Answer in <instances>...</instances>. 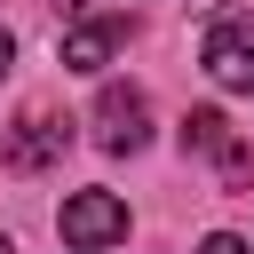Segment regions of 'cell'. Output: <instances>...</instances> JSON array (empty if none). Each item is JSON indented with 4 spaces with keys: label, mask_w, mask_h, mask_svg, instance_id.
<instances>
[{
    "label": "cell",
    "mask_w": 254,
    "mask_h": 254,
    "mask_svg": "<svg viewBox=\"0 0 254 254\" xmlns=\"http://www.w3.org/2000/svg\"><path fill=\"white\" fill-rule=\"evenodd\" d=\"M198 64L214 71V87L254 95V16H246V8L214 16V24H206V40H198Z\"/></svg>",
    "instance_id": "cell-1"
},
{
    "label": "cell",
    "mask_w": 254,
    "mask_h": 254,
    "mask_svg": "<svg viewBox=\"0 0 254 254\" xmlns=\"http://www.w3.org/2000/svg\"><path fill=\"white\" fill-rule=\"evenodd\" d=\"M71 151V119L64 111H24L16 127H8V143H0V167L8 175H40V167H56Z\"/></svg>",
    "instance_id": "cell-2"
},
{
    "label": "cell",
    "mask_w": 254,
    "mask_h": 254,
    "mask_svg": "<svg viewBox=\"0 0 254 254\" xmlns=\"http://www.w3.org/2000/svg\"><path fill=\"white\" fill-rule=\"evenodd\" d=\"M56 230H64V246H79V254H95V246H111V238H127V206H119L111 190H79V198H64V214H56Z\"/></svg>",
    "instance_id": "cell-3"
},
{
    "label": "cell",
    "mask_w": 254,
    "mask_h": 254,
    "mask_svg": "<svg viewBox=\"0 0 254 254\" xmlns=\"http://www.w3.org/2000/svg\"><path fill=\"white\" fill-rule=\"evenodd\" d=\"M95 143H103V151H143V143H151V103H143V87H103V95H95Z\"/></svg>",
    "instance_id": "cell-4"
},
{
    "label": "cell",
    "mask_w": 254,
    "mask_h": 254,
    "mask_svg": "<svg viewBox=\"0 0 254 254\" xmlns=\"http://www.w3.org/2000/svg\"><path fill=\"white\" fill-rule=\"evenodd\" d=\"M119 40H127V16H87V24H71V32H64V71H103V64L119 56Z\"/></svg>",
    "instance_id": "cell-5"
},
{
    "label": "cell",
    "mask_w": 254,
    "mask_h": 254,
    "mask_svg": "<svg viewBox=\"0 0 254 254\" xmlns=\"http://www.w3.org/2000/svg\"><path fill=\"white\" fill-rule=\"evenodd\" d=\"M183 151H230V119L222 111H183Z\"/></svg>",
    "instance_id": "cell-6"
},
{
    "label": "cell",
    "mask_w": 254,
    "mask_h": 254,
    "mask_svg": "<svg viewBox=\"0 0 254 254\" xmlns=\"http://www.w3.org/2000/svg\"><path fill=\"white\" fill-rule=\"evenodd\" d=\"M198 254H246V238H230V230H214V238H206Z\"/></svg>",
    "instance_id": "cell-7"
},
{
    "label": "cell",
    "mask_w": 254,
    "mask_h": 254,
    "mask_svg": "<svg viewBox=\"0 0 254 254\" xmlns=\"http://www.w3.org/2000/svg\"><path fill=\"white\" fill-rule=\"evenodd\" d=\"M8 56H16V40H8V32H0V71H8Z\"/></svg>",
    "instance_id": "cell-8"
},
{
    "label": "cell",
    "mask_w": 254,
    "mask_h": 254,
    "mask_svg": "<svg viewBox=\"0 0 254 254\" xmlns=\"http://www.w3.org/2000/svg\"><path fill=\"white\" fill-rule=\"evenodd\" d=\"M190 8H214V16H230V0H190Z\"/></svg>",
    "instance_id": "cell-9"
},
{
    "label": "cell",
    "mask_w": 254,
    "mask_h": 254,
    "mask_svg": "<svg viewBox=\"0 0 254 254\" xmlns=\"http://www.w3.org/2000/svg\"><path fill=\"white\" fill-rule=\"evenodd\" d=\"M56 8H79V0H56Z\"/></svg>",
    "instance_id": "cell-10"
},
{
    "label": "cell",
    "mask_w": 254,
    "mask_h": 254,
    "mask_svg": "<svg viewBox=\"0 0 254 254\" xmlns=\"http://www.w3.org/2000/svg\"><path fill=\"white\" fill-rule=\"evenodd\" d=\"M0 254H16V246H8V238H0Z\"/></svg>",
    "instance_id": "cell-11"
}]
</instances>
